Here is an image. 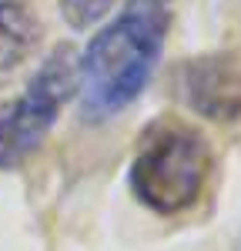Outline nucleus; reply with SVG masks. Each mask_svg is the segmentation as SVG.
Instances as JSON below:
<instances>
[{"instance_id": "obj_1", "label": "nucleus", "mask_w": 241, "mask_h": 251, "mask_svg": "<svg viewBox=\"0 0 241 251\" xmlns=\"http://www.w3.org/2000/svg\"><path fill=\"white\" fill-rule=\"evenodd\" d=\"M174 0H124L77 54L80 114L91 124L127 111L154 77L174 24Z\"/></svg>"}, {"instance_id": "obj_2", "label": "nucleus", "mask_w": 241, "mask_h": 251, "mask_svg": "<svg viewBox=\"0 0 241 251\" xmlns=\"http://www.w3.org/2000/svg\"><path fill=\"white\" fill-rule=\"evenodd\" d=\"M215 171V151L198 127L181 117H158L138 137L127 184L147 211L161 218L191 211Z\"/></svg>"}, {"instance_id": "obj_3", "label": "nucleus", "mask_w": 241, "mask_h": 251, "mask_svg": "<svg viewBox=\"0 0 241 251\" xmlns=\"http://www.w3.org/2000/svg\"><path fill=\"white\" fill-rule=\"evenodd\" d=\"M77 97V50L54 47L14 100L0 104V171H14L47 141L64 107Z\"/></svg>"}, {"instance_id": "obj_4", "label": "nucleus", "mask_w": 241, "mask_h": 251, "mask_svg": "<svg viewBox=\"0 0 241 251\" xmlns=\"http://www.w3.org/2000/svg\"><path fill=\"white\" fill-rule=\"evenodd\" d=\"M174 87L181 100L204 121H241V57L235 54H201L184 60L174 74Z\"/></svg>"}, {"instance_id": "obj_5", "label": "nucleus", "mask_w": 241, "mask_h": 251, "mask_svg": "<svg viewBox=\"0 0 241 251\" xmlns=\"http://www.w3.org/2000/svg\"><path fill=\"white\" fill-rule=\"evenodd\" d=\"M44 40L40 17L20 0H0V84L37 54Z\"/></svg>"}, {"instance_id": "obj_6", "label": "nucleus", "mask_w": 241, "mask_h": 251, "mask_svg": "<svg viewBox=\"0 0 241 251\" xmlns=\"http://www.w3.org/2000/svg\"><path fill=\"white\" fill-rule=\"evenodd\" d=\"M118 0H60V14L74 30H87L114 10Z\"/></svg>"}]
</instances>
